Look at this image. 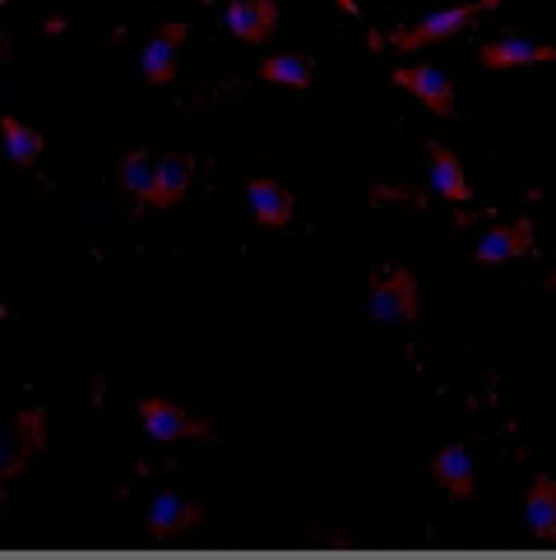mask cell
Instances as JSON below:
<instances>
[{"label": "cell", "instance_id": "obj_1", "mask_svg": "<svg viewBox=\"0 0 556 560\" xmlns=\"http://www.w3.org/2000/svg\"><path fill=\"white\" fill-rule=\"evenodd\" d=\"M501 0H468V5H454V10H436V14H427L422 24H413V28H394V33H385L390 37V47L394 51H417V47H431V43H445V37H454V33H464L473 19L478 14H487V10H496Z\"/></svg>", "mask_w": 556, "mask_h": 560}, {"label": "cell", "instance_id": "obj_2", "mask_svg": "<svg viewBox=\"0 0 556 560\" xmlns=\"http://www.w3.org/2000/svg\"><path fill=\"white\" fill-rule=\"evenodd\" d=\"M367 315L375 325H413L422 315V302H417V283L408 269H390V273H371V302Z\"/></svg>", "mask_w": 556, "mask_h": 560}, {"label": "cell", "instance_id": "obj_3", "mask_svg": "<svg viewBox=\"0 0 556 560\" xmlns=\"http://www.w3.org/2000/svg\"><path fill=\"white\" fill-rule=\"evenodd\" d=\"M139 422H144V431L158 445H167V440H213V422L190 417L186 408L167 404V398H139Z\"/></svg>", "mask_w": 556, "mask_h": 560}, {"label": "cell", "instance_id": "obj_4", "mask_svg": "<svg viewBox=\"0 0 556 560\" xmlns=\"http://www.w3.org/2000/svg\"><path fill=\"white\" fill-rule=\"evenodd\" d=\"M205 524V505H195V500L176 495V491H163L149 505V533L153 537H176V533H200Z\"/></svg>", "mask_w": 556, "mask_h": 560}, {"label": "cell", "instance_id": "obj_5", "mask_svg": "<svg viewBox=\"0 0 556 560\" xmlns=\"http://www.w3.org/2000/svg\"><path fill=\"white\" fill-rule=\"evenodd\" d=\"M195 182V163L186 153H167V158H158V172H153V186L144 195V205L153 209H172V205H182L186 190Z\"/></svg>", "mask_w": 556, "mask_h": 560}, {"label": "cell", "instance_id": "obj_6", "mask_svg": "<svg viewBox=\"0 0 556 560\" xmlns=\"http://www.w3.org/2000/svg\"><path fill=\"white\" fill-rule=\"evenodd\" d=\"M399 89L417 93L422 103L436 112V116H454V89H450V79L436 70V66H404V70H394L390 74Z\"/></svg>", "mask_w": 556, "mask_h": 560}, {"label": "cell", "instance_id": "obj_7", "mask_svg": "<svg viewBox=\"0 0 556 560\" xmlns=\"http://www.w3.org/2000/svg\"><path fill=\"white\" fill-rule=\"evenodd\" d=\"M186 43V24H163L153 33V43L139 56V70H144L149 84H172L176 79V56H182Z\"/></svg>", "mask_w": 556, "mask_h": 560}, {"label": "cell", "instance_id": "obj_8", "mask_svg": "<svg viewBox=\"0 0 556 560\" xmlns=\"http://www.w3.org/2000/svg\"><path fill=\"white\" fill-rule=\"evenodd\" d=\"M223 24L242 37V43H265V37H274V28H278V5L274 0H232Z\"/></svg>", "mask_w": 556, "mask_h": 560}, {"label": "cell", "instance_id": "obj_9", "mask_svg": "<svg viewBox=\"0 0 556 560\" xmlns=\"http://www.w3.org/2000/svg\"><path fill=\"white\" fill-rule=\"evenodd\" d=\"M529 250H533V223H529V218H514V223H506V228H496L491 236H483L473 255H478V265H506V259H520Z\"/></svg>", "mask_w": 556, "mask_h": 560}, {"label": "cell", "instance_id": "obj_10", "mask_svg": "<svg viewBox=\"0 0 556 560\" xmlns=\"http://www.w3.org/2000/svg\"><path fill=\"white\" fill-rule=\"evenodd\" d=\"M478 56H483V66H491V70H510V66H552V61H556V47L529 43V37H501V43H487Z\"/></svg>", "mask_w": 556, "mask_h": 560}, {"label": "cell", "instance_id": "obj_11", "mask_svg": "<svg viewBox=\"0 0 556 560\" xmlns=\"http://www.w3.org/2000/svg\"><path fill=\"white\" fill-rule=\"evenodd\" d=\"M246 205H251V213H255V223H265V228H288L292 223V195L278 186V182H269V176H255V182L246 186Z\"/></svg>", "mask_w": 556, "mask_h": 560}, {"label": "cell", "instance_id": "obj_12", "mask_svg": "<svg viewBox=\"0 0 556 560\" xmlns=\"http://www.w3.org/2000/svg\"><path fill=\"white\" fill-rule=\"evenodd\" d=\"M431 186L441 199H454V205H468L473 199V186L464 182V167H460V158H454L441 139H431Z\"/></svg>", "mask_w": 556, "mask_h": 560}, {"label": "cell", "instance_id": "obj_13", "mask_svg": "<svg viewBox=\"0 0 556 560\" xmlns=\"http://www.w3.org/2000/svg\"><path fill=\"white\" fill-rule=\"evenodd\" d=\"M431 477L441 482L445 495L468 500V495H473V464H468V450H464V445H445L441 454L431 458Z\"/></svg>", "mask_w": 556, "mask_h": 560}, {"label": "cell", "instance_id": "obj_14", "mask_svg": "<svg viewBox=\"0 0 556 560\" xmlns=\"http://www.w3.org/2000/svg\"><path fill=\"white\" fill-rule=\"evenodd\" d=\"M524 514H529V528L538 542L556 547V482L552 477H538L529 487V500H524Z\"/></svg>", "mask_w": 556, "mask_h": 560}, {"label": "cell", "instance_id": "obj_15", "mask_svg": "<svg viewBox=\"0 0 556 560\" xmlns=\"http://www.w3.org/2000/svg\"><path fill=\"white\" fill-rule=\"evenodd\" d=\"M311 74H315V61L302 51H283V56H269L260 66V79L265 84H283V89H311Z\"/></svg>", "mask_w": 556, "mask_h": 560}, {"label": "cell", "instance_id": "obj_16", "mask_svg": "<svg viewBox=\"0 0 556 560\" xmlns=\"http://www.w3.org/2000/svg\"><path fill=\"white\" fill-rule=\"evenodd\" d=\"M0 135H5V153H10L14 167H33L37 163V153H43V135H37L33 126H24L19 116H5V121H0Z\"/></svg>", "mask_w": 556, "mask_h": 560}, {"label": "cell", "instance_id": "obj_17", "mask_svg": "<svg viewBox=\"0 0 556 560\" xmlns=\"http://www.w3.org/2000/svg\"><path fill=\"white\" fill-rule=\"evenodd\" d=\"M153 172H158V163H153L149 149H130V153H126V163H121V186H126V195L135 199V209H144V195H149V186H153Z\"/></svg>", "mask_w": 556, "mask_h": 560}, {"label": "cell", "instance_id": "obj_18", "mask_svg": "<svg viewBox=\"0 0 556 560\" xmlns=\"http://www.w3.org/2000/svg\"><path fill=\"white\" fill-rule=\"evenodd\" d=\"M14 431H19V435H14V454L5 450V482H10L19 468H24V458H28L37 445H43V412H24Z\"/></svg>", "mask_w": 556, "mask_h": 560}, {"label": "cell", "instance_id": "obj_19", "mask_svg": "<svg viewBox=\"0 0 556 560\" xmlns=\"http://www.w3.org/2000/svg\"><path fill=\"white\" fill-rule=\"evenodd\" d=\"M334 5H339L344 14H357V0H334Z\"/></svg>", "mask_w": 556, "mask_h": 560}, {"label": "cell", "instance_id": "obj_20", "mask_svg": "<svg viewBox=\"0 0 556 560\" xmlns=\"http://www.w3.org/2000/svg\"><path fill=\"white\" fill-rule=\"evenodd\" d=\"M547 283H552V288H556V273H552V278H547Z\"/></svg>", "mask_w": 556, "mask_h": 560}]
</instances>
